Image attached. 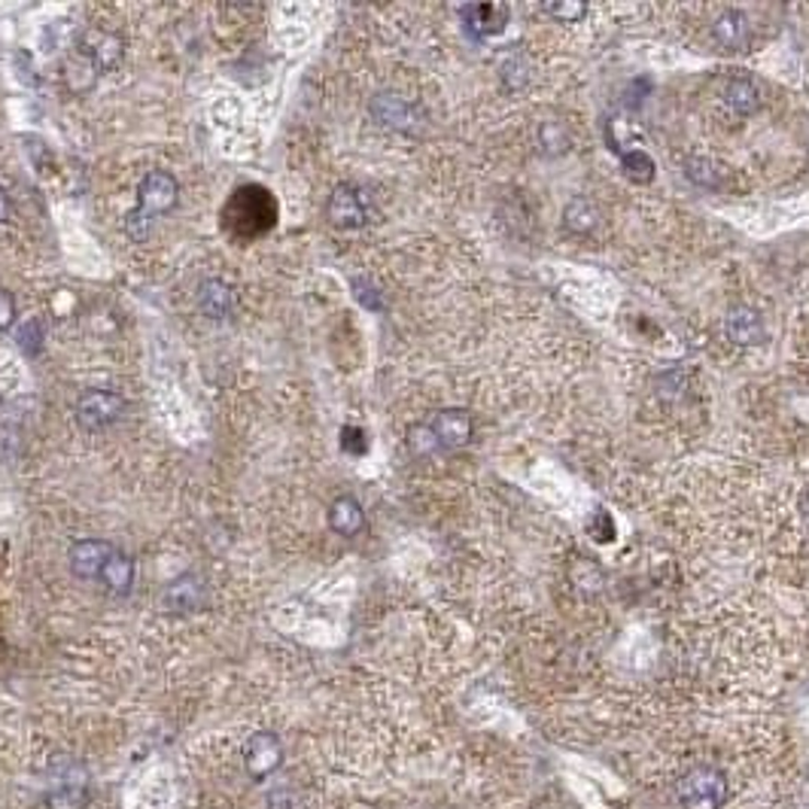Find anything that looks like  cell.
<instances>
[{
    "instance_id": "cell-1",
    "label": "cell",
    "mask_w": 809,
    "mask_h": 809,
    "mask_svg": "<svg viewBox=\"0 0 809 809\" xmlns=\"http://www.w3.org/2000/svg\"><path fill=\"white\" fill-rule=\"evenodd\" d=\"M46 807L49 809H85L92 800V776L83 761L56 754L46 767Z\"/></svg>"
},
{
    "instance_id": "cell-2",
    "label": "cell",
    "mask_w": 809,
    "mask_h": 809,
    "mask_svg": "<svg viewBox=\"0 0 809 809\" xmlns=\"http://www.w3.org/2000/svg\"><path fill=\"white\" fill-rule=\"evenodd\" d=\"M675 800L682 809H721L727 800V776L718 767L697 764L675 782Z\"/></svg>"
},
{
    "instance_id": "cell-3",
    "label": "cell",
    "mask_w": 809,
    "mask_h": 809,
    "mask_svg": "<svg viewBox=\"0 0 809 809\" xmlns=\"http://www.w3.org/2000/svg\"><path fill=\"white\" fill-rule=\"evenodd\" d=\"M180 201V183L167 171H150L138 189V207L135 213L143 220L155 222L162 213H171Z\"/></svg>"
},
{
    "instance_id": "cell-4",
    "label": "cell",
    "mask_w": 809,
    "mask_h": 809,
    "mask_svg": "<svg viewBox=\"0 0 809 809\" xmlns=\"http://www.w3.org/2000/svg\"><path fill=\"white\" fill-rule=\"evenodd\" d=\"M125 412V402L119 393L111 390H85L83 396L77 398L73 405V417L85 432H97V429H107L113 426Z\"/></svg>"
},
{
    "instance_id": "cell-5",
    "label": "cell",
    "mask_w": 809,
    "mask_h": 809,
    "mask_svg": "<svg viewBox=\"0 0 809 809\" xmlns=\"http://www.w3.org/2000/svg\"><path fill=\"white\" fill-rule=\"evenodd\" d=\"M326 217H330L335 229H344V232L362 229L371 217L369 195L357 189V186H347V183L335 186V193L326 201Z\"/></svg>"
},
{
    "instance_id": "cell-6",
    "label": "cell",
    "mask_w": 809,
    "mask_h": 809,
    "mask_svg": "<svg viewBox=\"0 0 809 809\" xmlns=\"http://www.w3.org/2000/svg\"><path fill=\"white\" fill-rule=\"evenodd\" d=\"M284 764V746L275 733H253L244 746V767L250 779H268Z\"/></svg>"
},
{
    "instance_id": "cell-7",
    "label": "cell",
    "mask_w": 809,
    "mask_h": 809,
    "mask_svg": "<svg viewBox=\"0 0 809 809\" xmlns=\"http://www.w3.org/2000/svg\"><path fill=\"white\" fill-rule=\"evenodd\" d=\"M432 436L439 441V451H460L472 441V432H475V424L463 408H448V412H439L432 417Z\"/></svg>"
},
{
    "instance_id": "cell-8",
    "label": "cell",
    "mask_w": 809,
    "mask_h": 809,
    "mask_svg": "<svg viewBox=\"0 0 809 809\" xmlns=\"http://www.w3.org/2000/svg\"><path fill=\"white\" fill-rule=\"evenodd\" d=\"M80 53H83V58L89 61V68L107 73V70H113L119 61H123L125 46L116 34H111V31L92 28L83 34V41H80Z\"/></svg>"
},
{
    "instance_id": "cell-9",
    "label": "cell",
    "mask_w": 809,
    "mask_h": 809,
    "mask_svg": "<svg viewBox=\"0 0 809 809\" xmlns=\"http://www.w3.org/2000/svg\"><path fill=\"white\" fill-rule=\"evenodd\" d=\"M207 603V588L198 576H180L177 581H171L162 597V605L174 615H189L198 612Z\"/></svg>"
},
{
    "instance_id": "cell-10",
    "label": "cell",
    "mask_w": 809,
    "mask_h": 809,
    "mask_svg": "<svg viewBox=\"0 0 809 809\" xmlns=\"http://www.w3.org/2000/svg\"><path fill=\"white\" fill-rule=\"evenodd\" d=\"M113 551L116 548H113L111 542H104V539H85V542H77V545L70 548V569H73L80 578H101V573H104V566L111 560Z\"/></svg>"
},
{
    "instance_id": "cell-11",
    "label": "cell",
    "mask_w": 809,
    "mask_h": 809,
    "mask_svg": "<svg viewBox=\"0 0 809 809\" xmlns=\"http://www.w3.org/2000/svg\"><path fill=\"white\" fill-rule=\"evenodd\" d=\"M371 116L384 128H393V131H412L417 125V111L414 104H408L402 95H393V92H384L371 101Z\"/></svg>"
},
{
    "instance_id": "cell-12",
    "label": "cell",
    "mask_w": 809,
    "mask_h": 809,
    "mask_svg": "<svg viewBox=\"0 0 809 809\" xmlns=\"http://www.w3.org/2000/svg\"><path fill=\"white\" fill-rule=\"evenodd\" d=\"M725 332L733 344L752 347V344H758L764 338V320H761V314H758L754 308H749V304H737V308L727 311Z\"/></svg>"
},
{
    "instance_id": "cell-13",
    "label": "cell",
    "mask_w": 809,
    "mask_h": 809,
    "mask_svg": "<svg viewBox=\"0 0 809 809\" xmlns=\"http://www.w3.org/2000/svg\"><path fill=\"white\" fill-rule=\"evenodd\" d=\"M463 15H466V28L475 37H494L506 28L508 7L506 3H472V7H463Z\"/></svg>"
},
{
    "instance_id": "cell-14",
    "label": "cell",
    "mask_w": 809,
    "mask_h": 809,
    "mask_svg": "<svg viewBox=\"0 0 809 809\" xmlns=\"http://www.w3.org/2000/svg\"><path fill=\"white\" fill-rule=\"evenodd\" d=\"M198 304L207 316L213 320H226L234 314L238 308V292H234L226 280H205L198 289Z\"/></svg>"
},
{
    "instance_id": "cell-15",
    "label": "cell",
    "mask_w": 809,
    "mask_h": 809,
    "mask_svg": "<svg viewBox=\"0 0 809 809\" xmlns=\"http://www.w3.org/2000/svg\"><path fill=\"white\" fill-rule=\"evenodd\" d=\"M330 527L332 533L344 535V539H354L366 527V511H362V506H359L354 496H338L330 506Z\"/></svg>"
},
{
    "instance_id": "cell-16",
    "label": "cell",
    "mask_w": 809,
    "mask_h": 809,
    "mask_svg": "<svg viewBox=\"0 0 809 809\" xmlns=\"http://www.w3.org/2000/svg\"><path fill=\"white\" fill-rule=\"evenodd\" d=\"M713 37L725 49H742L749 43V22H746V15L740 10H725V13L715 19Z\"/></svg>"
},
{
    "instance_id": "cell-17",
    "label": "cell",
    "mask_w": 809,
    "mask_h": 809,
    "mask_svg": "<svg viewBox=\"0 0 809 809\" xmlns=\"http://www.w3.org/2000/svg\"><path fill=\"white\" fill-rule=\"evenodd\" d=\"M101 581L113 593H128L131 585H135V560L128 554H123V551H113L111 560L104 566V573H101Z\"/></svg>"
},
{
    "instance_id": "cell-18",
    "label": "cell",
    "mask_w": 809,
    "mask_h": 809,
    "mask_svg": "<svg viewBox=\"0 0 809 809\" xmlns=\"http://www.w3.org/2000/svg\"><path fill=\"white\" fill-rule=\"evenodd\" d=\"M563 226L576 234H590L600 226V207L590 198H573L566 210H563Z\"/></svg>"
},
{
    "instance_id": "cell-19",
    "label": "cell",
    "mask_w": 809,
    "mask_h": 809,
    "mask_svg": "<svg viewBox=\"0 0 809 809\" xmlns=\"http://www.w3.org/2000/svg\"><path fill=\"white\" fill-rule=\"evenodd\" d=\"M685 174L703 189H725L727 186V167L715 159H703V155L687 159Z\"/></svg>"
},
{
    "instance_id": "cell-20",
    "label": "cell",
    "mask_w": 809,
    "mask_h": 809,
    "mask_svg": "<svg viewBox=\"0 0 809 809\" xmlns=\"http://www.w3.org/2000/svg\"><path fill=\"white\" fill-rule=\"evenodd\" d=\"M725 101L733 113L749 116V113H754L761 107V92H758V85H754L752 80H733V83H727Z\"/></svg>"
},
{
    "instance_id": "cell-21",
    "label": "cell",
    "mask_w": 809,
    "mask_h": 809,
    "mask_svg": "<svg viewBox=\"0 0 809 809\" xmlns=\"http://www.w3.org/2000/svg\"><path fill=\"white\" fill-rule=\"evenodd\" d=\"M621 171H624V177L631 180V183L645 186V183L655 180V159H651L645 150L624 152V155H621Z\"/></svg>"
},
{
    "instance_id": "cell-22",
    "label": "cell",
    "mask_w": 809,
    "mask_h": 809,
    "mask_svg": "<svg viewBox=\"0 0 809 809\" xmlns=\"http://www.w3.org/2000/svg\"><path fill=\"white\" fill-rule=\"evenodd\" d=\"M19 347L28 354V357H41L43 344H46V330H43L41 320H28V323H22V330H19Z\"/></svg>"
},
{
    "instance_id": "cell-23",
    "label": "cell",
    "mask_w": 809,
    "mask_h": 809,
    "mask_svg": "<svg viewBox=\"0 0 809 809\" xmlns=\"http://www.w3.org/2000/svg\"><path fill=\"white\" fill-rule=\"evenodd\" d=\"M408 448H412L417 456H426V453L439 451V441H436V436H432L429 424L412 426V429H408Z\"/></svg>"
},
{
    "instance_id": "cell-24",
    "label": "cell",
    "mask_w": 809,
    "mask_h": 809,
    "mask_svg": "<svg viewBox=\"0 0 809 809\" xmlns=\"http://www.w3.org/2000/svg\"><path fill=\"white\" fill-rule=\"evenodd\" d=\"M545 13L554 15L557 22H578L588 13V3H578V0H560V3H545L542 7Z\"/></svg>"
},
{
    "instance_id": "cell-25",
    "label": "cell",
    "mask_w": 809,
    "mask_h": 809,
    "mask_svg": "<svg viewBox=\"0 0 809 809\" xmlns=\"http://www.w3.org/2000/svg\"><path fill=\"white\" fill-rule=\"evenodd\" d=\"M539 138H542V147H545L548 152H563L566 147H569V135H566V128H560L557 123L545 125Z\"/></svg>"
},
{
    "instance_id": "cell-26",
    "label": "cell",
    "mask_w": 809,
    "mask_h": 809,
    "mask_svg": "<svg viewBox=\"0 0 809 809\" xmlns=\"http://www.w3.org/2000/svg\"><path fill=\"white\" fill-rule=\"evenodd\" d=\"M366 448H369V441H366V432H362V429H357V426H344L342 451L354 453V456H362V453H366Z\"/></svg>"
},
{
    "instance_id": "cell-27",
    "label": "cell",
    "mask_w": 809,
    "mask_h": 809,
    "mask_svg": "<svg viewBox=\"0 0 809 809\" xmlns=\"http://www.w3.org/2000/svg\"><path fill=\"white\" fill-rule=\"evenodd\" d=\"M590 533H597L600 542H609V539L615 535V521H612V515H609V511H597V515L590 518Z\"/></svg>"
},
{
    "instance_id": "cell-28",
    "label": "cell",
    "mask_w": 809,
    "mask_h": 809,
    "mask_svg": "<svg viewBox=\"0 0 809 809\" xmlns=\"http://www.w3.org/2000/svg\"><path fill=\"white\" fill-rule=\"evenodd\" d=\"M15 323V299L0 287V332H7Z\"/></svg>"
},
{
    "instance_id": "cell-29",
    "label": "cell",
    "mask_w": 809,
    "mask_h": 809,
    "mask_svg": "<svg viewBox=\"0 0 809 809\" xmlns=\"http://www.w3.org/2000/svg\"><path fill=\"white\" fill-rule=\"evenodd\" d=\"M357 299L362 304H366V308H371V311H378V308H381V302H378V296H374V289L362 287L359 280H357Z\"/></svg>"
},
{
    "instance_id": "cell-30",
    "label": "cell",
    "mask_w": 809,
    "mask_h": 809,
    "mask_svg": "<svg viewBox=\"0 0 809 809\" xmlns=\"http://www.w3.org/2000/svg\"><path fill=\"white\" fill-rule=\"evenodd\" d=\"M10 210H13V205H10V195L0 189V226L10 220Z\"/></svg>"
},
{
    "instance_id": "cell-31",
    "label": "cell",
    "mask_w": 809,
    "mask_h": 809,
    "mask_svg": "<svg viewBox=\"0 0 809 809\" xmlns=\"http://www.w3.org/2000/svg\"><path fill=\"white\" fill-rule=\"evenodd\" d=\"M268 809H292V800H289V797H287V800L280 804V795H277V791H275V795L268 797Z\"/></svg>"
}]
</instances>
